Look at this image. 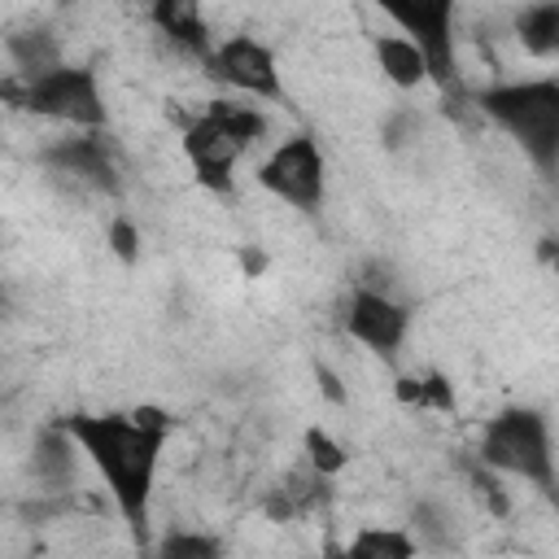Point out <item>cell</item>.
I'll return each instance as SVG.
<instances>
[{
  "label": "cell",
  "mask_w": 559,
  "mask_h": 559,
  "mask_svg": "<svg viewBox=\"0 0 559 559\" xmlns=\"http://www.w3.org/2000/svg\"><path fill=\"white\" fill-rule=\"evenodd\" d=\"M79 454L96 467V476L105 480L122 524L148 542V507H153V485H157V467H162V450L170 441V411L153 406V402H140L131 411H100V415H87V411H74L66 419H57Z\"/></svg>",
  "instance_id": "obj_1"
},
{
  "label": "cell",
  "mask_w": 559,
  "mask_h": 559,
  "mask_svg": "<svg viewBox=\"0 0 559 559\" xmlns=\"http://www.w3.org/2000/svg\"><path fill=\"white\" fill-rule=\"evenodd\" d=\"M476 114L498 122L542 175H555L559 166V79L555 74L493 83L476 92Z\"/></svg>",
  "instance_id": "obj_2"
},
{
  "label": "cell",
  "mask_w": 559,
  "mask_h": 559,
  "mask_svg": "<svg viewBox=\"0 0 559 559\" xmlns=\"http://www.w3.org/2000/svg\"><path fill=\"white\" fill-rule=\"evenodd\" d=\"M0 105L61 122L70 131H105V122H109L100 74H96V66H83V61H66L39 79L4 74L0 79Z\"/></svg>",
  "instance_id": "obj_3"
},
{
  "label": "cell",
  "mask_w": 559,
  "mask_h": 559,
  "mask_svg": "<svg viewBox=\"0 0 559 559\" xmlns=\"http://www.w3.org/2000/svg\"><path fill=\"white\" fill-rule=\"evenodd\" d=\"M476 463H485L498 476H520L542 493H555V441L550 419L533 406H502L485 428L476 445Z\"/></svg>",
  "instance_id": "obj_4"
},
{
  "label": "cell",
  "mask_w": 559,
  "mask_h": 559,
  "mask_svg": "<svg viewBox=\"0 0 559 559\" xmlns=\"http://www.w3.org/2000/svg\"><path fill=\"white\" fill-rule=\"evenodd\" d=\"M384 13L419 48L428 83L441 87V92H463V83H459V35H454L459 9H454V0H411V4H389Z\"/></svg>",
  "instance_id": "obj_5"
},
{
  "label": "cell",
  "mask_w": 559,
  "mask_h": 559,
  "mask_svg": "<svg viewBox=\"0 0 559 559\" xmlns=\"http://www.w3.org/2000/svg\"><path fill=\"white\" fill-rule=\"evenodd\" d=\"M258 183H262L275 201H284V205H293V210H301V214L323 210V197H328V157H323L319 140L306 135V131L280 140V144L258 162Z\"/></svg>",
  "instance_id": "obj_6"
},
{
  "label": "cell",
  "mask_w": 559,
  "mask_h": 559,
  "mask_svg": "<svg viewBox=\"0 0 559 559\" xmlns=\"http://www.w3.org/2000/svg\"><path fill=\"white\" fill-rule=\"evenodd\" d=\"M205 74L218 79L223 87L240 92V96H258V100H284V79H280V61L275 48L249 31H236L227 39H214V52L205 61Z\"/></svg>",
  "instance_id": "obj_7"
},
{
  "label": "cell",
  "mask_w": 559,
  "mask_h": 559,
  "mask_svg": "<svg viewBox=\"0 0 559 559\" xmlns=\"http://www.w3.org/2000/svg\"><path fill=\"white\" fill-rule=\"evenodd\" d=\"M345 332L380 354V358H397V349L406 345L411 332V306L397 301L393 293H371V288H354L345 301Z\"/></svg>",
  "instance_id": "obj_8"
},
{
  "label": "cell",
  "mask_w": 559,
  "mask_h": 559,
  "mask_svg": "<svg viewBox=\"0 0 559 559\" xmlns=\"http://www.w3.org/2000/svg\"><path fill=\"white\" fill-rule=\"evenodd\" d=\"M39 162L52 175L87 183L96 192H118V157H114V144L105 131H70V135L44 144Z\"/></svg>",
  "instance_id": "obj_9"
},
{
  "label": "cell",
  "mask_w": 559,
  "mask_h": 559,
  "mask_svg": "<svg viewBox=\"0 0 559 559\" xmlns=\"http://www.w3.org/2000/svg\"><path fill=\"white\" fill-rule=\"evenodd\" d=\"M179 148H183V157L192 166V179L205 192H214V197H231L236 192V162L245 157V148L231 144L205 114H197V118L183 122Z\"/></svg>",
  "instance_id": "obj_10"
},
{
  "label": "cell",
  "mask_w": 559,
  "mask_h": 559,
  "mask_svg": "<svg viewBox=\"0 0 559 559\" xmlns=\"http://www.w3.org/2000/svg\"><path fill=\"white\" fill-rule=\"evenodd\" d=\"M79 459L83 454H79L74 437L61 424H48L31 445V476L44 485V493L66 498L74 489V480H79Z\"/></svg>",
  "instance_id": "obj_11"
},
{
  "label": "cell",
  "mask_w": 559,
  "mask_h": 559,
  "mask_svg": "<svg viewBox=\"0 0 559 559\" xmlns=\"http://www.w3.org/2000/svg\"><path fill=\"white\" fill-rule=\"evenodd\" d=\"M148 17H153V26H157L179 52L197 57L201 66L210 61L214 35H210V22H205L201 4H192V0H157V4L148 9Z\"/></svg>",
  "instance_id": "obj_12"
},
{
  "label": "cell",
  "mask_w": 559,
  "mask_h": 559,
  "mask_svg": "<svg viewBox=\"0 0 559 559\" xmlns=\"http://www.w3.org/2000/svg\"><path fill=\"white\" fill-rule=\"evenodd\" d=\"M4 57H9V74L13 79H39L57 66H66V52H61V39L44 26H26V31H13L4 35Z\"/></svg>",
  "instance_id": "obj_13"
},
{
  "label": "cell",
  "mask_w": 559,
  "mask_h": 559,
  "mask_svg": "<svg viewBox=\"0 0 559 559\" xmlns=\"http://www.w3.org/2000/svg\"><path fill=\"white\" fill-rule=\"evenodd\" d=\"M231 144H240L245 153L266 135V114L258 109V105H245V100H231V96H214V100H205V109H201Z\"/></svg>",
  "instance_id": "obj_14"
},
{
  "label": "cell",
  "mask_w": 559,
  "mask_h": 559,
  "mask_svg": "<svg viewBox=\"0 0 559 559\" xmlns=\"http://www.w3.org/2000/svg\"><path fill=\"white\" fill-rule=\"evenodd\" d=\"M341 559H419V546L402 524H362L341 546Z\"/></svg>",
  "instance_id": "obj_15"
},
{
  "label": "cell",
  "mask_w": 559,
  "mask_h": 559,
  "mask_svg": "<svg viewBox=\"0 0 559 559\" xmlns=\"http://www.w3.org/2000/svg\"><path fill=\"white\" fill-rule=\"evenodd\" d=\"M371 52H376L380 74H384L393 87L411 92V87L428 83V74H424V57H419V48H415L406 35H371Z\"/></svg>",
  "instance_id": "obj_16"
},
{
  "label": "cell",
  "mask_w": 559,
  "mask_h": 559,
  "mask_svg": "<svg viewBox=\"0 0 559 559\" xmlns=\"http://www.w3.org/2000/svg\"><path fill=\"white\" fill-rule=\"evenodd\" d=\"M511 31L524 44V52H533V57L559 52V4H524V9H515Z\"/></svg>",
  "instance_id": "obj_17"
},
{
  "label": "cell",
  "mask_w": 559,
  "mask_h": 559,
  "mask_svg": "<svg viewBox=\"0 0 559 559\" xmlns=\"http://www.w3.org/2000/svg\"><path fill=\"white\" fill-rule=\"evenodd\" d=\"M393 393H397V402H406V406H415V411H441V415L454 411V384H450L441 371L397 380Z\"/></svg>",
  "instance_id": "obj_18"
},
{
  "label": "cell",
  "mask_w": 559,
  "mask_h": 559,
  "mask_svg": "<svg viewBox=\"0 0 559 559\" xmlns=\"http://www.w3.org/2000/svg\"><path fill=\"white\" fill-rule=\"evenodd\" d=\"M153 559H227L223 542L201 528H166L153 546Z\"/></svg>",
  "instance_id": "obj_19"
},
{
  "label": "cell",
  "mask_w": 559,
  "mask_h": 559,
  "mask_svg": "<svg viewBox=\"0 0 559 559\" xmlns=\"http://www.w3.org/2000/svg\"><path fill=\"white\" fill-rule=\"evenodd\" d=\"M411 537H415V546L419 550H450L454 546V520L445 515V507H437V502H419L415 511H411V524H402Z\"/></svg>",
  "instance_id": "obj_20"
},
{
  "label": "cell",
  "mask_w": 559,
  "mask_h": 559,
  "mask_svg": "<svg viewBox=\"0 0 559 559\" xmlns=\"http://www.w3.org/2000/svg\"><path fill=\"white\" fill-rule=\"evenodd\" d=\"M301 450H306V467H310V472H319L323 480L341 476V472H345V463H349L345 445H341L328 428H319V424H310V428L301 432Z\"/></svg>",
  "instance_id": "obj_21"
},
{
  "label": "cell",
  "mask_w": 559,
  "mask_h": 559,
  "mask_svg": "<svg viewBox=\"0 0 559 559\" xmlns=\"http://www.w3.org/2000/svg\"><path fill=\"white\" fill-rule=\"evenodd\" d=\"M467 480H472L476 498L485 502V511H489L493 520H507V515H511V498H507V489H502L498 472H489L485 463H472V467H467Z\"/></svg>",
  "instance_id": "obj_22"
},
{
  "label": "cell",
  "mask_w": 559,
  "mask_h": 559,
  "mask_svg": "<svg viewBox=\"0 0 559 559\" xmlns=\"http://www.w3.org/2000/svg\"><path fill=\"white\" fill-rule=\"evenodd\" d=\"M105 245H109V253H114L122 266H135V262H140V227H135L127 214H114V218H109Z\"/></svg>",
  "instance_id": "obj_23"
},
{
  "label": "cell",
  "mask_w": 559,
  "mask_h": 559,
  "mask_svg": "<svg viewBox=\"0 0 559 559\" xmlns=\"http://www.w3.org/2000/svg\"><path fill=\"white\" fill-rule=\"evenodd\" d=\"M314 380H319V393L328 397V402H336V406H345V389H341V376L332 371V367H323V362H314Z\"/></svg>",
  "instance_id": "obj_24"
},
{
  "label": "cell",
  "mask_w": 559,
  "mask_h": 559,
  "mask_svg": "<svg viewBox=\"0 0 559 559\" xmlns=\"http://www.w3.org/2000/svg\"><path fill=\"white\" fill-rule=\"evenodd\" d=\"M411 127H419L415 114H393L389 127H384V144H389V148H402V144L411 140Z\"/></svg>",
  "instance_id": "obj_25"
},
{
  "label": "cell",
  "mask_w": 559,
  "mask_h": 559,
  "mask_svg": "<svg viewBox=\"0 0 559 559\" xmlns=\"http://www.w3.org/2000/svg\"><path fill=\"white\" fill-rule=\"evenodd\" d=\"M240 266H245V271H249V275H258V271H262V266H266V258H262V253H258V249H245V253H240Z\"/></svg>",
  "instance_id": "obj_26"
},
{
  "label": "cell",
  "mask_w": 559,
  "mask_h": 559,
  "mask_svg": "<svg viewBox=\"0 0 559 559\" xmlns=\"http://www.w3.org/2000/svg\"><path fill=\"white\" fill-rule=\"evenodd\" d=\"M0 310H4V288H0Z\"/></svg>",
  "instance_id": "obj_27"
}]
</instances>
